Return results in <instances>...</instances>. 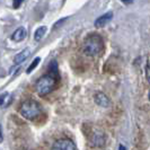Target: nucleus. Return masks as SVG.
<instances>
[{
  "label": "nucleus",
  "mask_w": 150,
  "mask_h": 150,
  "mask_svg": "<svg viewBox=\"0 0 150 150\" xmlns=\"http://www.w3.org/2000/svg\"><path fill=\"white\" fill-rule=\"evenodd\" d=\"M40 61H41V59L40 58H36V59H34V60L32 61V63H30V66L28 68H27V74H30L35 68L38 66V63H40Z\"/></svg>",
  "instance_id": "11"
},
{
  "label": "nucleus",
  "mask_w": 150,
  "mask_h": 150,
  "mask_svg": "<svg viewBox=\"0 0 150 150\" xmlns=\"http://www.w3.org/2000/svg\"><path fill=\"white\" fill-rule=\"evenodd\" d=\"M94 99H95V103L97 105L102 106V107H108L110 106V99L103 93H96L95 96H94Z\"/></svg>",
  "instance_id": "5"
},
{
  "label": "nucleus",
  "mask_w": 150,
  "mask_h": 150,
  "mask_svg": "<svg viewBox=\"0 0 150 150\" xmlns=\"http://www.w3.org/2000/svg\"><path fill=\"white\" fill-rule=\"evenodd\" d=\"M25 38H26V30H25L24 27L17 28V30L14 32L13 36H11V38H13L15 42H21V41H23Z\"/></svg>",
  "instance_id": "8"
},
{
  "label": "nucleus",
  "mask_w": 150,
  "mask_h": 150,
  "mask_svg": "<svg viewBox=\"0 0 150 150\" xmlns=\"http://www.w3.org/2000/svg\"><path fill=\"white\" fill-rule=\"evenodd\" d=\"M23 2H24V0H14L13 1V6H14V8H19L21 7V5H22Z\"/></svg>",
  "instance_id": "12"
},
{
  "label": "nucleus",
  "mask_w": 150,
  "mask_h": 150,
  "mask_svg": "<svg viewBox=\"0 0 150 150\" xmlns=\"http://www.w3.org/2000/svg\"><path fill=\"white\" fill-rule=\"evenodd\" d=\"M55 83H57V79H55L54 75L47 74V75L41 77L36 83V86H35L38 94L40 96H45V95L50 94L54 88Z\"/></svg>",
  "instance_id": "2"
},
{
  "label": "nucleus",
  "mask_w": 150,
  "mask_h": 150,
  "mask_svg": "<svg viewBox=\"0 0 150 150\" xmlns=\"http://www.w3.org/2000/svg\"><path fill=\"white\" fill-rule=\"evenodd\" d=\"M146 76H147V80L150 83V66L147 68V70H146Z\"/></svg>",
  "instance_id": "13"
},
{
  "label": "nucleus",
  "mask_w": 150,
  "mask_h": 150,
  "mask_svg": "<svg viewBox=\"0 0 150 150\" xmlns=\"http://www.w3.org/2000/svg\"><path fill=\"white\" fill-rule=\"evenodd\" d=\"M45 33H46V27L45 26H40L38 30H35V33H34V40L38 42V41H41L43 36L45 35Z\"/></svg>",
  "instance_id": "9"
},
{
  "label": "nucleus",
  "mask_w": 150,
  "mask_h": 150,
  "mask_svg": "<svg viewBox=\"0 0 150 150\" xmlns=\"http://www.w3.org/2000/svg\"><path fill=\"white\" fill-rule=\"evenodd\" d=\"M10 102V95L8 93H5L0 96V106H6Z\"/></svg>",
  "instance_id": "10"
},
{
  "label": "nucleus",
  "mask_w": 150,
  "mask_h": 150,
  "mask_svg": "<svg viewBox=\"0 0 150 150\" xmlns=\"http://www.w3.org/2000/svg\"><path fill=\"white\" fill-rule=\"evenodd\" d=\"M51 150H76V146L69 139H61L54 142Z\"/></svg>",
  "instance_id": "4"
},
{
  "label": "nucleus",
  "mask_w": 150,
  "mask_h": 150,
  "mask_svg": "<svg viewBox=\"0 0 150 150\" xmlns=\"http://www.w3.org/2000/svg\"><path fill=\"white\" fill-rule=\"evenodd\" d=\"M120 150H124V148H123V146H120Z\"/></svg>",
  "instance_id": "16"
},
{
  "label": "nucleus",
  "mask_w": 150,
  "mask_h": 150,
  "mask_svg": "<svg viewBox=\"0 0 150 150\" xmlns=\"http://www.w3.org/2000/svg\"><path fill=\"white\" fill-rule=\"evenodd\" d=\"M30 50L28 49V47H27V49H24L22 52L18 53L15 58H14V62H15V64H19V63L24 62V61L30 57Z\"/></svg>",
  "instance_id": "7"
},
{
  "label": "nucleus",
  "mask_w": 150,
  "mask_h": 150,
  "mask_svg": "<svg viewBox=\"0 0 150 150\" xmlns=\"http://www.w3.org/2000/svg\"><path fill=\"white\" fill-rule=\"evenodd\" d=\"M122 2H124V4H127V5H129V4H132L134 0H121Z\"/></svg>",
  "instance_id": "14"
},
{
  "label": "nucleus",
  "mask_w": 150,
  "mask_h": 150,
  "mask_svg": "<svg viewBox=\"0 0 150 150\" xmlns=\"http://www.w3.org/2000/svg\"><path fill=\"white\" fill-rule=\"evenodd\" d=\"M19 112L22 114L23 117L27 119V120H34L35 117H38L42 112L41 105L35 100H26L24 102L21 106Z\"/></svg>",
  "instance_id": "3"
},
{
  "label": "nucleus",
  "mask_w": 150,
  "mask_h": 150,
  "mask_svg": "<svg viewBox=\"0 0 150 150\" xmlns=\"http://www.w3.org/2000/svg\"><path fill=\"white\" fill-rule=\"evenodd\" d=\"M103 47H104V42L102 38L96 34L88 36L83 42V52L90 57H95L103 51Z\"/></svg>",
  "instance_id": "1"
},
{
  "label": "nucleus",
  "mask_w": 150,
  "mask_h": 150,
  "mask_svg": "<svg viewBox=\"0 0 150 150\" xmlns=\"http://www.w3.org/2000/svg\"><path fill=\"white\" fill-rule=\"evenodd\" d=\"M149 99H150V91H149Z\"/></svg>",
  "instance_id": "17"
},
{
  "label": "nucleus",
  "mask_w": 150,
  "mask_h": 150,
  "mask_svg": "<svg viewBox=\"0 0 150 150\" xmlns=\"http://www.w3.org/2000/svg\"><path fill=\"white\" fill-rule=\"evenodd\" d=\"M112 17H113V13H111V11L106 13V14H104L103 16L98 17L97 19L95 21V26H96V27H104L106 24L112 19Z\"/></svg>",
  "instance_id": "6"
},
{
  "label": "nucleus",
  "mask_w": 150,
  "mask_h": 150,
  "mask_svg": "<svg viewBox=\"0 0 150 150\" xmlns=\"http://www.w3.org/2000/svg\"><path fill=\"white\" fill-rule=\"evenodd\" d=\"M4 140V137H2V130H1V125H0V143L2 142Z\"/></svg>",
  "instance_id": "15"
}]
</instances>
